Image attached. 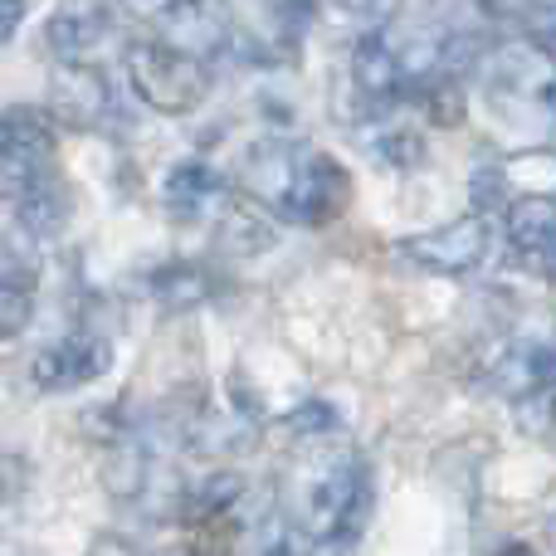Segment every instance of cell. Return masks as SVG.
<instances>
[{"mask_svg": "<svg viewBox=\"0 0 556 556\" xmlns=\"http://www.w3.org/2000/svg\"><path fill=\"white\" fill-rule=\"evenodd\" d=\"M269 244H274V225H269V215H264V205L254 211V205H235L230 201V211L220 215V250L250 260V254L269 250Z\"/></svg>", "mask_w": 556, "mask_h": 556, "instance_id": "obj_16", "label": "cell"}, {"mask_svg": "<svg viewBox=\"0 0 556 556\" xmlns=\"http://www.w3.org/2000/svg\"><path fill=\"white\" fill-rule=\"evenodd\" d=\"M152 293L166 307H195L215 293V274L205 264H166V269L152 274Z\"/></svg>", "mask_w": 556, "mask_h": 556, "instance_id": "obj_17", "label": "cell"}, {"mask_svg": "<svg viewBox=\"0 0 556 556\" xmlns=\"http://www.w3.org/2000/svg\"><path fill=\"white\" fill-rule=\"evenodd\" d=\"M172 556H181V552H172Z\"/></svg>", "mask_w": 556, "mask_h": 556, "instance_id": "obj_26", "label": "cell"}, {"mask_svg": "<svg viewBox=\"0 0 556 556\" xmlns=\"http://www.w3.org/2000/svg\"><path fill=\"white\" fill-rule=\"evenodd\" d=\"M366 513H371V479H366V464L346 459V454L313 464L298 479L293 518L307 542H352Z\"/></svg>", "mask_w": 556, "mask_h": 556, "instance_id": "obj_2", "label": "cell"}, {"mask_svg": "<svg viewBox=\"0 0 556 556\" xmlns=\"http://www.w3.org/2000/svg\"><path fill=\"white\" fill-rule=\"evenodd\" d=\"M401 254L415 260L420 269L434 274H469L489 260V220L479 211L459 215V220L440 225V230H425L415 240H401Z\"/></svg>", "mask_w": 556, "mask_h": 556, "instance_id": "obj_6", "label": "cell"}, {"mask_svg": "<svg viewBox=\"0 0 556 556\" xmlns=\"http://www.w3.org/2000/svg\"><path fill=\"white\" fill-rule=\"evenodd\" d=\"M508 240L532 260L556 250V195H518V201H508Z\"/></svg>", "mask_w": 556, "mask_h": 556, "instance_id": "obj_13", "label": "cell"}, {"mask_svg": "<svg viewBox=\"0 0 556 556\" xmlns=\"http://www.w3.org/2000/svg\"><path fill=\"white\" fill-rule=\"evenodd\" d=\"M250 191L278 220L327 225L346 205V172L327 152L293 142H264L250 152Z\"/></svg>", "mask_w": 556, "mask_h": 556, "instance_id": "obj_1", "label": "cell"}, {"mask_svg": "<svg viewBox=\"0 0 556 556\" xmlns=\"http://www.w3.org/2000/svg\"><path fill=\"white\" fill-rule=\"evenodd\" d=\"M166 45L186 49L195 59H220L235 45V20L225 0H176L166 10Z\"/></svg>", "mask_w": 556, "mask_h": 556, "instance_id": "obj_9", "label": "cell"}, {"mask_svg": "<svg viewBox=\"0 0 556 556\" xmlns=\"http://www.w3.org/2000/svg\"><path fill=\"white\" fill-rule=\"evenodd\" d=\"M538 264H542V274H547V278H556V250H547Z\"/></svg>", "mask_w": 556, "mask_h": 556, "instance_id": "obj_24", "label": "cell"}, {"mask_svg": "<svg viewBox=\"0 0 556 556\" xmlns=\"http://www.w3.org/2000/svg\"><path fill=\"white\" fill-rule=\"evenodd\" d=\"M489 103L508 123H552L556 117V54L542 39H508L483 59Z\"/></svg>", "mask_w": 556, "mask_h": 556, "instance_id": "obj_3", "label": "cell"}, {"mask_svg": "<svg viewBox=\"0 0 556 556\" xmlns=\"http://www.w3.org/2000/svg\"><path fill=\"white\" fill-rule=\"evenodd\" d=\"M0 195L29 235L49 240L68 225V195L49 172V156H5L0 162Z\"/></svg>", "mask_w": 556, "mask_h": 556, "instance_id": "obj_5", "label": "cell"}, {"mask_svg": "<svg viewBox=\"0 0 556 556\" xmlns=\"http://www.w3.org/2000/svg\"><path fill=\"white\" fill-rule=\"evenodd\" d=\"M54 147V127L35 108H10L0 113V162L5 156H49Z\"/></svg>", "mask_w": 556, "mask_h": 556, "instance_id": "obj_14", "label": "cell"}, {"mask_svg": "<svg viewBox=\"0 0 556 556\" xmlns=\"http://www.w3.org/2000/svg\"><path fill=\"white\" fill-rule=\"evenodd\" d=\"M162 205H166V215L181 225L215 220V215L230 211V181H225V172H215V166H205V162H181L166 172Z\"/></svg>", "mask_w": 556, "mask_h": 556, "instance_id": "obj_8", "label": "cell"}, {"mask_svg": "<svg viewBox=\"0 0 556 556\" xmlns=\"http://www.w3.org/2000/svg\"><path fill=\"white\" fill-rule=\"evenodd\" d=\"M127 78L132 93L156 113H195L211 98V64L166 39H142L127 49Z\"/></svg>", "mask_w": 556, "mask_h": 556, "instance_id": "obj_4", "label": "cell"}, {"mask_svg": "<svg viewBox=\"0 0 556 556\" xmlns=\"http://www.w3.org/2000/svg\"><path fill=\"white\" fill-rule=\"evenodd\" d=\"M556 376V352L547 342H508L489 366V386L498 395H508L513 405L522 395H532L538 386H547Z\"/></svg>", "mask_w": 556, "mask_h": 556, "instance_id": "obj_11", "label": "cell"}, {"mask_svg": "<svg viewBox=\"0 0 556 556\" xmlns=\"http://www.w3.org/2000/svg\"><path fill=\"white\" fill-rule=\"evenodd\" d=\"M352 84L362 98H371V103H391L395 93L405 88V68H401V49L391 45V39L376 29V35H366L362 45H356L352 54Z\"/></svg>", "mask_w": 556, "mask_h": 556, "instance_id": "obj_12", "label": "cell"}, {"mask_svg": "<svg viewBox=\"0 0 556 556\" xmlns=\"http://www.w3.org/2000/svg\"><path fill=\"white\" fill-rule=\"evenodd\" d=\"M518 430L532 434V440H547V434H556V376L547 386H538L532 395H522V401H518Z\"/></svg>", "mask_w": 556, "mask_h": 556, "instance_id": "obj_19", "label": "cell"}, {"mask_svg": "<svg viewBox=\"0 0 556 556\" xmlns=\"http://www.w3.org/2000/svg\"><path fill=\"white\" fill-rule=\"evenodd\" d=\"M508 556H528V552H508Z\"/></svg>", "mask_w": 556, "mask_h": 556, "instance_id": "obj_25", "label": "cell"}, {"mask_svg": "<svg viewBox=\"0 0 556 556\" xmlns=\"http://www.w3.org/2000/svg\"><path fill=\"white\" fill-rule=\"evenodd\" d=\"M113 35V15H108L103 0H64V5L49 15V49H54L64 64H93V49Z\"/></svg>", "mask_w": 556, "mask_h": 556, "instance_id": "obj_10", "label": "cell"}, {"mask_svg": "<svg viewBox=\"0 0 556 556\" xmlns=\"http://www.w3.org/2000/svg\"><path fill=\"white\" fill-rule=\"evenodd\" d=\"M108 362H113V346H108L103 337L74 332V337H64V342L45 346L29 371H35L39 391H78V386L98 381V376L108 371Z\"/></svg>", "mask_w": 556, "mask_h": 556, "instance_id": "obj_7", "label": "cell"}, {"mask_svg": "<svg viewBox=\"0 0 556 556\" xmlns=\"http://www.w3.org/2000/svg\"><path fill=\"white\" fill-rule=\"evenodd\" d=\"M93 556H132V552H127L117 538H103V542H98V547H93Z\"/></svg>", "mask_w": 556, "mask_h": 556, "instance_id": "obj_23", "label": "cell"}, {"mask_svg": "<svg viewBox=\"0 0 556 556\" xmlns=\"http://www.w3.org/2000/svg\"><path fill=\"white\" fill-rule=\"evenodd\" d=\"M538 35H542V45H556V5L542 15V25H538Z\"/></svg>", "mask_w": 556, "mask_h": 556, "instance_id": "obj_22", "label": "cell"}, {"mask_svg": "<svg viewBox=\"0 0 556 556\" xmlns=\"http://www.w3.org/2000/svg\"><path fill=\"white\" fill-rule=\"evenodd\" d=\"M59 84H68V98H59V108H64L74 123H98V117L108 113V78L98 74L93 64H64V78Z\"/></svg>", "mask_w": 556, "mask_h": 556, "instance_id": "obj_15", "label": "cell"}, {"mask_svg": "<svg viewBox=\"0 0 556 556\" xmlns=\"http://www.w3.org/2000/svg\"><path fill=\"white\" fill-rule=\"evenodd\" d=\"M29 317H35V288H29V278L0 269V337L25 332Z\"/></svg>", "mask_w": 556, "mask_h": 556, "instance_id": "obj_18", "label": "cell"}, {"mask_svg": "<svg viewBox=\"0 0 556 556\" xmlns=\"http://www.w3.org/2000/svg\"><path fill=\"white\" fill-rule=\"evenodd\" d=\"M132 10H142V15H166V10L176 5V0H127Z\"/></svg>", "mask_w": 556, "mask_h": 556, "instance_id": "obj_21", "label": "cell"}, {"mask_svg": "<svg viewBox=\"0 0 556 556\" xmlns=\"http://www.w3.org/2000/svg\"><path fill=\"white\" fill-rule=\"evenodd\" d=\"M337 5H342L352 20H366V25H386V20L395 15V5H401V0H337Z\"/></svg>", "mask_w": 556, "mask_h": 556, "instance_id": "obj_20", "label": "cell"}]
</instances>
